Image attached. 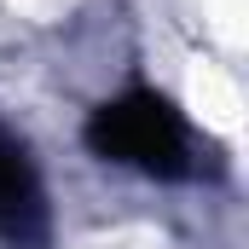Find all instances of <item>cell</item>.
I'll list each match as a JSON object with an SVG mask.
<instances>
[{"instance_id":"obj_1","label":"cell","mask_w":249,"mask_h":249,"mask_svg":"<svg viewBox=\"0 0 249 249\" xmlns=\"http://www.w3.org/2000/svg\"><path fill=\"white\" fill-rule=\"evenodd\" d=\"M81 145L99 162L139 174L151 186H197L226 168V157L197 133V122L151 81H133L122 93L99 99L81 122Z\"/></svg>"},{"instance_id":"obj_2","label":"cell","mask_w":249,"mask_h":249,"mask_svg":"<svg viewBox=\"0 0 249 249\" xmlns=\"http://www.w3.org/2000/svg\"><path fill=\"white\" fill-rule=\"evenodd\" d=\"M58 214L35 145L0 116V249H53Z\"/></svg>"}]
</instances>
